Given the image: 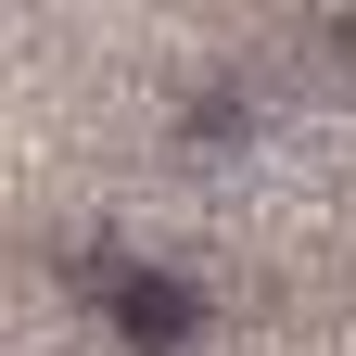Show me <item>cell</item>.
<instances>
[{
	"label": "cell",
	"instance_id": "cell-1",
	"mask_svg": "<svg viewBox=\"0 0 356 356\" xmlns=\"http://www.w3.org/2000/svg\"><path fill=\"white\" fill-rule=\"evenodd\" d=\"M331 51H343V64H356V13H343V26H331Z\"/></svg>",
	"mask_w": 356,
	"mask_h": 356
}]
</instances>
